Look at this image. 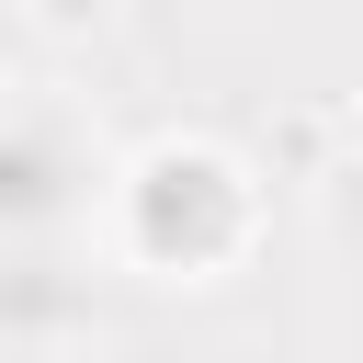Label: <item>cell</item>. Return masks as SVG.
<instances>
[{
	"label": "cell",
	"instance_id": "277c9868",
	"mask_svg": "<svg viewBox=\"0 0 363 363\" xmlns=\"http://www.w3.org/2000/svg\"><path fill=\"white\" fill-rule=\"evenodd\" d=\"M318 216H329V238H340V261H363V136L329 159V182H318Z\"/></svg>",
	"mask_w": 363,
	"mask_h": 363
},
{
	"label": "cell",
	"instance_id": "6da1fadb",
	"mask_svg": "<svg viewBox=\"0 0 363 363\" xmlns=\"http://www.w3.org/2000/svg\"><path fill=\"white\" fill-rule=\"evenodd\" d=\"M113 227L147 272H227L250 238V182L204 136H159L147 159L113 170Z\"/></svg>",
	"mask_w": 363,
	"mask_h": 363
},
{
	"label": "cell",
	"instance_id": "7a4b0ae2",
	"mask_svg": "<svg viewBox=\"0 0 363 363\" xmlns=\"http://www.w3.org/2000/svg\"><path fill=\"white\" fill-rule=\"evenodd\" d=\"M113 204V159L68 102H0V238H79Z\"/></svg>",
	"mask_w": 363,
	"mask_h": 363
},
{
	"label": "cell",
	"instance_id": "3957f363",
	"mask_svg": "<svg viewBox=\"0 0 363 363\" xmlns=\"http://www.w3.org/2000/svg\"><path fill=\"white\" fill-rule=\"evenodd\" d=\"M91 329V261L79 238H0V352L45 363Z\"/></svg>",
	"mask_w": 363,
	"mask_h": 363
}]
</instances>
